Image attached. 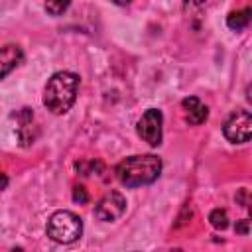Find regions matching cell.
<instances>
[{"instance_id":"6da1fadb","label":"cell","mask_w":252,"mask_h":252,"mask_svg":"<svg viewBox=\"0 0 252 252\" xmlns=\"http://www.w3.org/2000/svg\"><path fill=\"white\" fill-rule=\"evenodd\" d=\"M161 173V159L154 154L130 156L116 165V177L124 187H142L154 183Z\"/></svg>"},{"instance_id":"7a4b0ae2","label":"cell","mask_w":252,"mask_h":252,"mask_svg":"<svg viewBox=\"0 0 252 252\" xmlns=\"http://www.w3.org/2000/svg\"><path fill=\"white\" fill-rule=\"evenodd\" d=\"M79 75L71 71H59L49 77L43 89V104L53 114H65L77 98Z\"/></svg>"},{"instance_id":"3957f363","label":"cell","mask_w":252,"mask_h":252,"mask_svg":"<svg viewBox=\"0 0 252 252\" xmlns=\"http://www.w3.org/2000/svg\"><path fill=\"white\" fill-rule=\"evenodd\" d=\"M47 236L59 244H71L83 234V220L73 211H55L47 220Z\"/></svg>"},{"instance_id":"277c9868","label":"cell","mask_w":252,"mask_h":252,"mask_svg":"<svg viewBox=\"0 0 252 252\" xmlns=\"http://www.w3.org/2000/svg\"><path fill=\"white\" fill-rule=\"evenodd\" d=\"M222 134L232 144H244V142H248L250 136H252V114L248 110H244V108L234 110L226 118V122L222 126Z\"/></svg>"},{"instance_id":"5b68a950","label":"cell","mask_w":252,"mask_h":252,"mask_svg":"<svg viewBox=\"0 0 252 252\" xmlns=\"http://www.w3.org/2000/svg\"><path fill=\"white\" fill-rule=\"evenodd\" d=\"M163 114L158 108H148L142 118L138 120V136L148 142L152 148L161 144V136H163Z\"/></svg>"},{"instance_id":"8992f818","label":"cell","mask_w":252,"mask_h":252,"mask_svg":"<svg viewBox=\"0 0 252 252\" xmlns=\"http://www.w3.org/2000/svg\"><path fill=\"white\" fill-rule=\"evenodd\" d=\"M126 211V197L120 191H108L96 205H94V217L102 222H112L120 219Z\"/></svg>"},{"instance_id":"52a82bcc","label":"cell","mask_w":252,"mask_h":252,"mask_svg":"<svg viewBox=\"0 0 252 252\" xmlns=\"http://www.w3.org/2000/svg\"><path fill=\"white\" fill-rule=\"evenodd\" d=\"M22 61H24V51L20 45L8 43V45L0 47V81L6 75H10Z\"/></svg>"},{"instance_id":"ba28073f","label":"cell","mask_w":252,"mask_h":252,"mask_svg":"<svg viewBox=\"0 0 252 252\" xmlns=\"http://www.w3.org/2000/svg\"><path fill=\"white\" fill-rule=\"evenodd\" d=\"M181 106H183V110H185V120H187L189 124H193V126L203 124V122L207 120V116H209V108H207L197 96H187V98H183Z\"/></svg>"},{"instance_id":"9c48e42d","label":"cell","mask_w":252,"mask_h":252,"mask_svg":"<svg viewBox=\"0 0 252 252\" xmlns=\"http://www.w3.org/2000/svg\"><path fill=\"white\" fill-rule=\"evenodd\" d=\"M250 16H252V8H242L238 12H230L226 18V26L234 32H240L250 24Z\"/></svg>"},{"instance_id":"30bf717a","label":"cell","mask_w":252,"mask_h":252,"mask_svg":"<svg viewBox=\"0 0 252 252\" xmlns=\"http://www.w3.org/2000/svg\"><path fill=\"white\" fill-rule=\"evenodd\" d=\"M209 220H211V224H213L217 230H224V228L228 226V215H226L224 209H215V211H211Z\"/></svg>"},{"instance_id":"8fae6325","label":"cell","mask_w":252,"mask_h":252,"mask_svg":"<svg viewBox=\"0 0 252 252\" xmlns=\"http://www.w3.org/2000/svg\"><path fill=\"white\" fill-rule=\"evenodd\" d=\"M67 8H69V2H47V4H45V10H47L51 16H61Z\"/></svg>"},{"instance_id":"7c38bea8","label":"cell","mask_w":252,"mask_h":252,"mask_svg":"<svg viewBox=\"0 0 252 252\" xmlns=\"http://www.w3.org/2000/svg\"><path fill=\"white\" fill-rule=\"evenodd\" d=\"M73 201H75V203H81V205H85V203L89 201V193H87V189H85L83 185H77V187L73 189Z\"/></svg>"},{"instance_id":"4fadbf2b","label":"cell","mask_w":252,"mask_h":252,"mask_svg":"<svg viewBox=\"0 0 252 252\" xmlns=\"http://www.w3.org/2000/svg\"><path fill=\"white\" fill-rule=\"evenodd\" d=\"M248 224H250V220H248V219H244V220L236 222V232H240V234H248Z\"/></svg>"},{"instance_id":"5bb4252c","label":"cell","mask_w":252,"mask_h":252,"mask_svg":"<svg viewBox=\"0 0 252 252\" xmlns=\"http://www.w3.org/2000/svg\"><path fill=\"white\" fill-rule=\"evenodd\" d=\"M89 165H91V167H102L98 161H89ZM77 169H83V175H89V173H91V169H85L83 163H77Z\"/></svg>"},{"instance_id":"9a60e30c","label":"cell","mask_w":252,"mask_h":252,"mask_svg":"<svg viewBox=\"0 0 252 252\" xmlns=\"http://www.w3.org/2000/svg\"><path fill=\"white\" fill-rule=\"evenodd\" d=\"M12 252H24L22 248H12Z\"/></svg>"}]
</instances>
